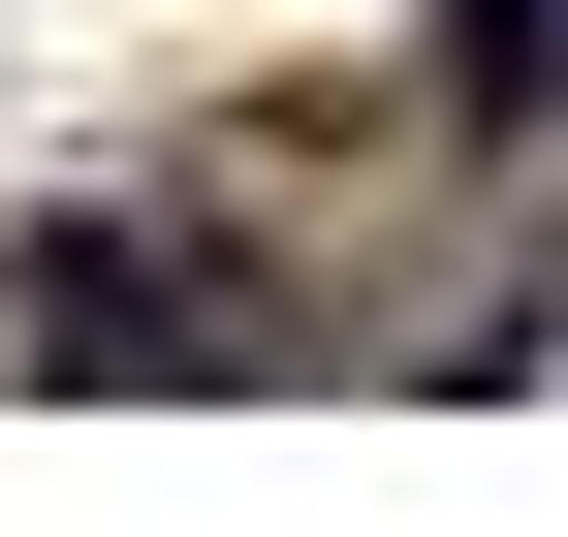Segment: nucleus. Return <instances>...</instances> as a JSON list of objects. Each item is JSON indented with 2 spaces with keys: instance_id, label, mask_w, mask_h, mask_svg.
<instances>
[{
  "instance_id": "1",
  "label": "nucleus",
  "mask_w": 568,
  "mask_h": 537,
  "mask_svg": "<svg viewBox=\"0 0 568 537\" xmlns=\"http://www.w3.org/2000/svg\"><path fill=\"white\" fill-rule=\"evenodd\" d=\"M443 95H474V126H537V95H568V0H443Z\"/></svg>"
}]
</instances>
